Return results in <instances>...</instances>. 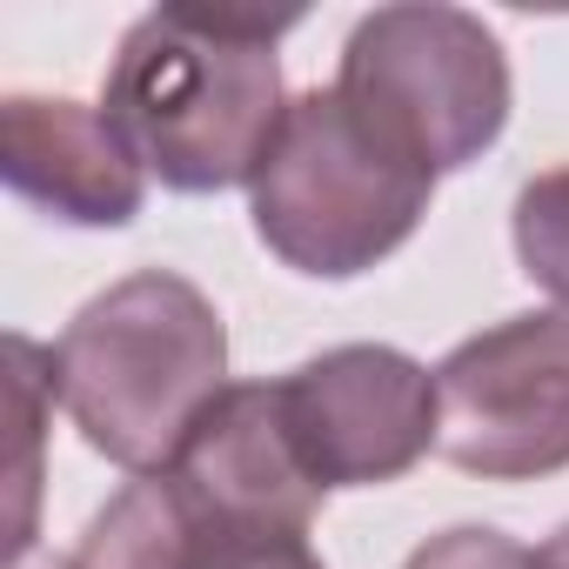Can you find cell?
Returning a JSON list of instances; mask_svg holds the SVG:
<instances>
[{
    "label": "cell",
    "mask_w": 569,
    "mask_h": 569,
    "mask_svg": "<svg viewBox=\"0 0 569 569\" xmlns=\"http://www.w3.org/2000/svg\"><path fill=\"white\" fill-rule=\"evenodd\" d=\"M529 569H569V522H562L556 536H542V542L529 549Z\"/></svg>",
    "instance_id": "obj_12"
},
{
    "label": "cell",
    "mask_w": 569,
    "mask_h": 569,
    "mask_svg": "<svg viewBox=\"0 0 569 569\" xmlns=\"http://www.w3.org/2000/svg\"><path fill=\"white\" fill-rule=\"evenodd\" d=\"M54 356V402L94 456L154 476L228 389V329L174 268H134L74 309Z\"/></svg>",
    "instance_id": "obj_2"
},
{
    "label": "cell",
    "mask_w": 569,
    "mask_h": 569,
    "mask_svg": "<svg viewBox=\"0 0 569 569\" xmlns=\"http://www.w3.org/2000/svg\"><path fill=\"white\" fill-rule=\"evenodd\" d=\"M402 569H529V549H516L489 522H456V529L416 542Z\"/></svg>",
    "instance_id": "obj_11"
},
{
    "label": "cell",
    "mask_w": 569,
    "mask_h": 569,
    "mask_svg": "<svg viewBox=\"0 0 569 569\" xmlns=\"http://www.w3.org/2000/svg\"><path fill=\"white\" fill-rule=\"evenodd\" d=\"M436 456L482 482L569 469V316H509L436 362Z\"/></svg>",
    "instance_id": "obj_5"
},
{
    "label": "cell",
    "mask_w": 569,
    "mask_h": 569,
    "mask_svg": "<svg viewBox=\"0 0 569 569\" xmlns=\"http://www.w3.org/2000/svg\"><path fill=\"white\" fill-rule=\"evenodd\" d=\"M8 569H74V556H41V549H28V556L8 562Z\"/></svg>",
    "instance_id": "obj_13"
},
{
    "label": "cell",
    "mask_w": 569,
    "mask_h": 569,
    "mask_svg": "<svg viewBox=\"0 0 569 569\" xmlns=\"http://www.w3.org/2000/svg\"><path fill=\"white\" fill-rule=\"evenodd\" d=\"M281 389V422L316 476V489H382L409 476L436 436V369H422L409 349L389 342H342L309 356L274 382Z\"/></svg>",
    "instance_id": "obj_6"
},
{
    "label": "cell",
    "mask_w": 569,
    "mask_h": 569,
    "mask_svg": "<svg viewBox=\"0 0 569 569\" xmlns=\"http://www.w3.org/2000/svg\"><path fill=\"white\" fill-rule=\"evenodd\" d=\"M8 362H14V416H21V509H14V536H8V549H14V562L34 549V482H41V469H34V449H41V402H54V356L41 349V342H28V336H8Z\"/></svg>",
    "instance_id": "obj_10"
},
{
    "label": "cell",
    "mask_w": 569,
    "mask_h": 569,
    "mask_svg": "<svg viewBox=\"0 0 569 569\" xmlns=\"http://www.w3.org/2000/svg\"><path fill=\"white\" fill-rule=\"evenodd\" d=\"M296 14L241 8H154L141 14L101 88V114L121 128L148 181L174 194L248 188L289 94H281V34Z\"/></svg>",
    "instance_id": "obj_1"
},
{
    "label": "cell",
    "mask_w": 569,
    "mask_h": 569,
    "mask_svg": "<svg viewBox=\"0 0 569 569\" xmlns=\"http://www.w3.org/2000/svg\"><path fill=\"white\" fill-rule=\"evenodd\" d=\"M329 88L382 148L429 174L482 161L509 128V54L496 28L442 0L362 14Z\"/></svg>",
    "instance_id": "obj_4"
},
{
    "label": "cell",
    "mask_w": 569,
    "mask_h": 569,
    "mask_svg": "<svg viewBox=\"0 0 569 569\" xmlns=\"http://www.w3.org/2000/svg\"><path fill=\"white\" fill-rule=\"evenodd\" d=\"M74 569H329L302 522H281L181 482L174 469L134 476L81 529Z\"/></svg>",
    "instance_id": "obj_7"
},
{
    "label": "cell",
    "mask_w": 569,
    "mask_h": 569,
    "mask_svg": "<svg viewBox=\"0 0 569 569\" xmlns=\"http://www.w3.org/2000/svg\"><path fill=\"white\" fill-rule=\"evenodd\" d=\"M436 174L382 148L336 88H309L289 101L248 181L261 248L316 281H356L389 261L422 228Z\"/></svg>",
    "instance_id": "obj_3"
},
{
    "label": "cell",
    "mask_w": 569,
    "mask_h": 569,
    "mask_svg": "<svg viewBox=\"0 0 569 569\" xmlns=\"http://www.w3.org/2000/svg\"><path fill=\"white\" fill-rule=\"evenodd\" d=\"M509 234H516L522 274L542 296H556L562 316H569V168H542L536 181H522Z\"/></svg>",
    "instance_id": "obj_9"
},
{
    "label": "cell",
    "mask_w": 569,
    "mask_h": 569,
    "mask_svg": "<svg viewBox=\"0 0 569 569\" xmlns=\"http://www.w3.org/2000/svg\"><path fill=\"white\" fill-rule=\"evenodd\" d=\"M0 174L21 201L68 228H128L148 201V168L121 128L68 94L0 101Z\"/></svg>",
    "instance_id": "obj_8"
}]
</instances>
